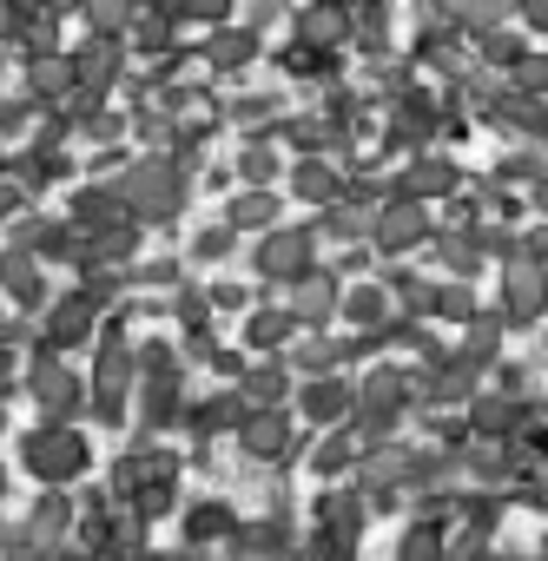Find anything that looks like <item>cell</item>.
<instances>
[{"label": "cell", "mask_w": 548, "mask_h": 561, "mask_svg": "<svg viewBox=\"0 0 548 561\" xmlns=\"http://www.w3.org/2000/svg\"><path fill=\"white\" fill-rule=\"evenodd\" d=\"M185 185H192L185 152H146L113 172V192L126 198V218H139V225H172L185 211Z\"/></svg>", "instance_id": "1"}, {"label": "cell", "mask_w": 548, "mask_h": 561, "mask_svg": "<svg viewBox=\"0 0 548 561\" xmlns=\"http://www.w3.org/2000/svg\"><path fill=\"white\" fill-rule=\"evenodd\" d=\"M21 462H27V476H34L41 489H73V482L87 476L93 449H87V436H80L73 423H41V430L21 436Z\"/></svg>", "instance_id": "2"}, {"label": "cell", "mask_w": 548, "mask_h": 561, "mask_svg": "<svg viewBox=\"0 0 548 561\" xmlns=\"http://www.w3.org/2000/svg\"><path fill=\"white\" fill-rule=\"evenodd\" d=\"M133 383H139L133 344H126L113 324H100V337H93V383H87L93 416H100V423H119V416H126V403H133Z\"/></svg>", "instance_id": "3"}, {"label": "cell", "mask_w": 548, "mask_h": 561, "mask_svg": "<svg viewBox=\"0 0 548 561\" xmlns=\"http://www.w3.org/2000/svg\"><path fill=\"white\" fill-rule=\"evenodd\" d=\"M410 403H416V377H410V370H370V377L351 390V423H357L364 443H377V436H390V430L403 423Z\"/></svg>", "instance_id": "4"}, {"label": "cell", "mask_w": 548, "mask_h": 561, "mask_svg": "<svg viewBox=\"0 0 548 561\" xmlns=\"http://www.w3.org/2000/svg\"><path fill=\"white\" fill-rule=\"evenodd\" d=\"M27 397L47 410V423H73V416L87 410L80 370H67V351H54V344H41V351L27 357Z\"/></svg>", "instance_id": "5"}, {"label": "cell", "mask_w": 548, "mask_h": 561, "mask_svg": "<svg viewBox=\"0 0 548 561\" xmlns=\"http://www.w3.org/2000/svg\"><path fill=\"white\" fill-rule=\"evenodd\" d=\"M251 264H258L264 285H285V291H292L305 271H318V231H311V225H271Z\"/></svg>", "instance_id": "6"}, {"label": "cell", "mask_w": 548, "mask_h": 561, "mask_svg": "<svg viewBox=\"0 0 548 561\" xmlns=\"http://www.w3.org/2000/svg\"><path fill=\"white\" fill-rule=\"evenodd\" d=\"M436 238V225H430V211H423V198H390V205H377L370 211V251H384V257H403V251H416V244H430Z\"/></svg>", "instance_id": "7"}, {"label": "cell", "mask_w": 548, "mask_h": 561, "mask_svg": "<svg viewBox=\"0 0 548 561\" xmlns=\"http://www.w3.org/2000/svg\"><path fill=\"white\" fill-rule=\"evenodd\" d=\"M67 67H73V93L106 100V93H119V80H126V41H113V34H87V41L67 54Z\"/></svg>", "instance_id": "8"}, {"label": "cell", "mask_w": 548, "mask_h": 561, "mask_svg": "<svg viewBox=\"0 0 548 561\" xmlns=\"http://www.w3.org/2000/svg\"><path fill=\"white\" fill-rule=\"evenodd\" d=\"M100 337V305L87 298V291H67V298H47L41 305V344H54V351H87Z\"/></svg>", "instance_id": "9"}, {"label": "cell", "mask_w": 548, "mask_h": 561, "mask_svg": "<svg viewBox=\"0 0 548 561\" xmlns=\"http://www.w3.org/2000/svg\"><path fill=\"white\" fill-rule=\"evenodd\" d=\"M502 311L515 324H535L548 311V264L535 251H509V264H502Z\"/></svg>", "instance_id": "10"}, {"label": "cell", "mask_w": 548, "mask_h": 561, "mask_svg": "<svg viewBox=\"0 0 548 561\" xmlns=\"http://www.w3.org/2000/svg\"><path fill=\"white\" fill-rule=\"evenodd\" d=\"M338 305H344L338 271H324V264H318V271H305L298 285H292V305H285V311H292V324H298V331L324 337V331H331V318H338Z\"/></svg>", "instance_id": "11"}, {"label": "cell", "mask_w": 548, "mask_h": 561, "mask_svg": "<svg viewBox=\"0 0 548 561\" xmlns=\"http://www.w3.org/2000/svg\"><path fill=\"white\" fill-rule=\"evenodd\" d=\"M238 449H244L251 462H285V456L298 449V423H292L285 410H244Z\"/></svg>", "instance_id": "12"}, {"label": "cell", "mask_w": 548, "mask_h": 561, "mask_svg": "<svg viewBox=\"0 0 548 561\" xmlns=\"http://www.w3.org/2000/svg\"><path fill=\"white\" fill-rule=\"evenodd\" d=\"M67 225H73L80 238H100V231L126 225V198L113 192V179H106V185H80L73 205H67Z\"/></svg>", "instance_id": "13"}, {"label": "cell", "mask_w": 548, "mask_h": 561, "mask_svg": "<svg viewBox=\"0 0 548 561\" xmlns=\"http://www.w3.org/2000/svg\"><path fill=\"white\" fill-rule=\"evenodd\" d=\"M238 397H244V410H285V397H292V364H285V351L264 357L258 370H238Z\"/></svg>", "instance_id": "14"}, {"label": "cell", "mask_w": 548, "mask_h": 561, "mask_svg": "<svg viewBox=\"0 0 548 561\" xmlns=\"http://www.w3.org/2000/svg\"><path fill=\"white\" fill-rule=\"evenodd\" d=\"M298 410L318 423V430H338V423H351V383L331 370V377H311L305 390H298Z\"/></svg>", "instance_id": "15"}, {"label": "cell", "mask_w": 548, "mask_h": 561, "mask_svg": "<svg viewBox=\"0 0 548 561\" xmlns=\"http://www.w3.org/2000/svg\"><path fill=\"white\" fill-rule=\"evenodd\" d=\"M0 298H14L21 311H41V305H47V277H41V257L0 251Z\"/></svg>", "instance_id": "16"}, {"label": "cell", "mask_w": 548, "mask_h": 561, "mask_svg": "<svg viewBox=\"0 0 548 561\" xmlns=\"http://www.w3.org/2000/svg\"><path fill=\"white\" fill-rule=\"evenodd\" d=\"M21 67H27V100H34V106H67V93H73L67 54H34V60H21Z\"/></svg>", "instance_id": "17"}, {"label": "cell", "mask_w": 548, "mask_h": 561, "mask_svg": "<svg viewBox=\"0 0 548 561\" xmlns=\"http://www.w3.org/2000/svg\"><path fill=\"white\" fill-rule=\"evenodd\" d=\"M225 225L231 231H271V225H278V185H244L225 205Z\"/></svg>", "instance_id": "18"}, {"label": "cell", "mask_w": 548, "mask_h": 561, "mask_svg": "<svg viewBox=\"0 0 548 561\" xmlns=\"http://www.w3.org/2000/svg\"><path fill=\"white\" fill-rule=\"evenodd\" d=\"M292 192L305 198V205H338L344 198V179H338V165L331 159H298V172H292Z\"/></svg>", "instance_id": "19"}, {"label": "cell", "mask_w": 548, "mask_h": 561, "mask_svg": "<svg viewBox=\"0 0 548 561\" xmlns=\"http://www.w3.org/2000/svg\"><path fill=\"white\" fill-rule=\"evenodd\" d=\"M251 54H258V34L251 27H212V41H205V67L212 73H238Z\"/></svg>", "instance_id": "20"}, {"label": "cell", "mask_w": 548, "mask_h": 561, "mask_svg": "<svg viewBox=\"0 0 548 561\" xmlns=\"http://www.w3.org/2000/svg\"><path fill=\"white\" fill-rule=\"evenodd\" d=\"M318 238H338V244H364L370 238V211L364 205H351V198H338V205H324L318 211V225H311Z\"/></svg>", "instance_id": "21"}, {"label": "cell", "mask_w": 548, "mask_h": 561, "mask_svg": "<svg viewBox=\"0 0 548 561\" xmlns=\"http://www.w3.org/2000/svg\"><path fill=\"white\" fill-rule=\"evenodd\" d=\"M244 337H251V351H264V357H278V351H285V344L298 337V324H292V311H251Z\"/></svg>", "instance_id": "22"}, {"label": "cell", "mask_w": 548, "mask_h": 561, "mask_svg": "<svg viewBox=\"0 0 548 561\" xmlns=\"http://www.w3.org/2000/svg\"><path fill=\"white\" fill-rule=\"evenodd\" d=\"M338 318H351L357 331H384L397 311H390V291H377V285H364V291H351L344 305H338Z\"/></svg>", "instance_id": "23"}, {"label": "cell", "mask_w": 548, "mask_h": 561, "mask_svg": "<svg viewBox=\"0 0 548 561\" xmlns=\"http://www.w3.org/2000/svg\"><path fill=\"white\" fill-rule=\"evenodd\" d=\"M225 535H238V515H231V508H218V502H198V508H185V541H192V548H205V541H225Z\"/></svg>", "instance_id": "24"}, {"label": "cell", "mask_w": 548, "mask_h": 561, "mask_svg": "<svg viewBox=\"0 0 548 561\" xmlns=\"http://www.w3.org/2000/svg\"><path fill=\"white\" fill-rule=\"evenodd\" d=\"M423 192H456V165L449 159H416L403 172V192L397 198H423Z\"/></svg>", "instance_id": "25"}, {"label": "cell", "mask_w": 548, "mask_h": 561, "mask_svg": "<svg viewBox=\"0 0 548 561\" xmlns=\"http://www.w3.org/2000/svg\"><path fill=\"white\" fill-rule=\"evenodd\" d=\"M80 14H87V34L126 41V27H133V0H80Z\"/></svg>", "instance_id": "26"}, {"label": "cell", "mask_w": 548, "mask_h": 561, "mask_svg": "<svg viewBox=\"0 0 548 561\" xmlns=\"http://www.w3.org/2000/svg\"><path fill=\"white\" fill-rule=\"evenodd\" d=\"M357 456H364V436H351V430L338 423V430H331V436L318 443V476H344V469H351Z\"/></svg>", "instance_id": "27"}, {"label": "cell", "mask_w": 548, "mask_h": 561, "mask_svg": "<svg viewBox=\"0 0 548 561\" xmlns=\"http://www.w3.org/2000/svg\"><path fill=\"white\" fill-rule=\"evenodd\" d=\"M298 34H305V47L331 54V47L344 41V14H338V8H311V14H298Z\"/></svg>", "instance_id": "28"}, {"label": "cell", "mask_w": 548, "mask_h": 561, "mask_svg": "<svg viewBox=\"0 0 548 561\" xmlns=\"http://www.w3.org/2000/svg\"><path fill=\"white\" fill-rule=\"evenodd\" d=\"M495 344H502V318H489V311H476V318H469V344H463L456 357H469V364L482 370V364L495 357Z\"/></svg>", "instance_id": "29"}, {"label": "cell", "mask_w": 548, "mask_h": 561, "mask_svg": "<svg viewBox=\"0 0 548 561\" xmlns=\"http://www.w3.org/2000/svg\"><path fill=\"white\" fill-rule=\"evenodd\" d=\"M430 318L469 324V318H476V298H469V285H430Z\"/></svg>", "instance_id": "30"}, {"label": "cell", "mask_w": 548, "mask_h": 561, "mask_svg": "<svg viewBox=\"0 0 548 561\" xmlns=\"http://www.w3.org/2000/svg\"><path fill=\"white\" fill-rule=\"evenodd\" d=\"M172 318L198 337L205 324H212V291H192V285H172Z\"/></svg>", "instance_id": "31"}, {"label": "cell", "mask_w": 548, "mask_h": 561, "mask_svg": "<svg viewBox=\"0 0 548 561\" xmlns=\"http://www.w3.org/2000/svg\"><path fill=\"white\" fill-rule=\"evenodd\" d=\"M238 179H244V185H278V152H271L264 139H251V146L238 152Z\"/></svg>", "instance_id": "32"}, {"label": "cell", "mask_w": 548, "mask_h": 561, "mask_svg": "<svg viewBox=\"0 0 548 561\" xmlns=\"http://www.w3.org/2000/svg\"><path fill=\"white\" fill-rule=\"evenodd\" d=\"M165 14H172V27H179V21H192V27H225L231 0H165Z\"/></svg>", "instance_id": "33"}, {"label": "cell", "mask_w": 548, "mask_h": 561, "mask_svg": "<svg viewBox=\"0 0 548 561\" xmlns=\"http://www.w3.org/2000/svg\"><path fill=\"white\" fill-rule=\"evenodd\" d=\"M397 561H443V528H436V522H416V528L397 541Z\"/></svg>", "instance_id": "34"}, {"label": "cell", "mask_w": 548, "mask_h": 561, "mask_svg": "<svg viewBox=\"0 0 548 561\" xmlns=\"http://www.w3.org/2000/svg\"><path fill=\"white\" fill-rule=\"evenodd\" d=\"M436 257H443L456 277H469V271H476V257H482V238H463V231H456V238H436Z\"/></svg>", "instance_id": "35"}, {"label": "cell", "mask_w": 548, "mask_h": 561, "mask_svg": "<svg viewBox=\"0 0 548 561\" xmlns=\"http://www.w3.org/2000/svg\"><path fill=\"white\" fill-rule=\"evenodd\" d=\"M225 119H231V126H244V133H264V126H278V100H238Z\"/></svg>", "instance_id": "36"}, {"label": "cell", "mask_w": 548, "mask_h": 561, "mask_svg": "<svg viewBox=\"0 0 548 561\" xmlns=\"http://www.w3.org/2000/svg\"><path fill=\"white\" fill-rule=\"evenodd\" d=\"M34 113H41V106H34L27 93H21V100H0V139H21V133L34 126Z\"/></svg>", "instance_id": "37"}, {"label": "cell", "mask_w": 548, "mask_h": 561, "mask_svg": "<svg viewBox=\"0 0 548 561\" xmlns=\"http://www.w3.org/2000/svg\"><path fill=\"white\" fill-rule=\"evenodd\" d=\"M231 238H238L231 225H212V231H198V244H192V257H198V264H218V257H231Z\"/></svg>", "instance_id": "38"}, {"label": "cell", "mask_w": 548, "mask_h": 561, "mask_svg": "<svg viewBox=\"0 0 548 561\" xmlns=\"http://www.w3.org/2000/svg\"><path fill=\"white\" fill-rule=\"evenodd\" d=\"M278 14H285V0H251V8H244V27H251V34H264Z\"/></svg>", "instance_id": "39"}, {"label": "cell", "mask_w": 548, "mask_h": 561, "mask_svg": "<svg viewBox=\"0 0 548 561\" xmlns=\"http://www.w3.org/2000/svg\"><path fill=\"white\" fill-rule=\"evenodd\" d=\"M14 535H21L14 522H0V554H8V548H14Z\"/></svg>", "instance_id": "40"}, {"label": "cell", "mask_w": 548, "mask_h": 561, "mask_svg": "<svg viewBox=\"0 0 548 561\" xmlns=\"http://www.w3.org/2000/svg\"><path fill=\"white\" fill-rule=\"evenodd\" d=\"M0 495H8V462H0Z\"/></svg>", "instance_id": "41"}]
</instances>
